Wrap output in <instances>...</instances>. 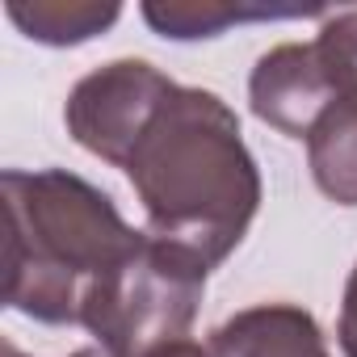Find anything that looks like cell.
<instances>
[{
  "instance_id": "1",
  "label": "cell",
  "mask_w": 357,
  "mask_h": 357,
  "mask_svg": "<svg viewBox=\"0 0 357 357\" xmlns=\"http://www.w3.org/2000/svg\"><path fill=\"white\" fill-rule=\"evenodd\" d=\"M126 181L147 231L223 265L261 211V168L244 143L236 109L211 93L176 84L135 139Z\"/></svg>"
},
{
  "instance_id": "2",
  "label": "cell",
  "mask_w": 357,
  "mask_h": 357,
  "mask_svg": "<svg viewBox=\"0 0 357 357\" xmlns=\"http://www.w3.org/2000/svg\"><path fill=\"white\" fill-rule=\"evenodd\" d=\"M5 303L34 324L84 328L109 273L139 248L114 198L68 168H5Z\"/></svg>"
},
{
  "instance_id": "3",
  "label": "cell",
  "mask_w": 357,
  "mask_h": 357,
  "mask_svg": "<svg viewBox=\"0 0 357 357\" xmlns=\"http://www.w3.org/2000/svg\"><path fill=\"white\" fill-rule=\"evenodd\" d=\"M206 278L211 265L202 257L143 231L139 248L97 290L84 332L109 357H147L160 344L185 340L198 319Z\"/></svg>"
},
{
  "instance_id": "4",
  "label": "cell",
  "mask_w": 357,
  "mask_h": 357,
  "mask_svg": "<svg viewBox=\"0 0 357 357\" xmlns=\"http://www.w3.org/2000/svg\"><path fill=\"white\" fill-rule=\"evenodd\" d=\"M172 89L176 80L147 59H109L72 84L63 101V126L89 155L122 168L135 139Z\"/></svg>"
},
{
  "instance_id": "5",
  "label": "cell",
  "mask_w": 357,
  "mask_h": 357,
  "mask_svg": "<svg viewBox=\"0 0 357 357\" xmlns=\"http://www.w3.org/2000/svg\"><path fill=\"white\" fill-rule=\"evenodd\" d=\"M336 97L340 93H336L315 43H278L257 59V68L248 76L252 114L265 126H273L278 135L303 139V143Z\"/></svg>"
},
{
  "instance_id": "6",
  "label": "cell",
  "mask_w": 357,
  "mask_h": 357,
  "mask_svg": "<svg viewBox=\"0 0 357 357\" xmlns=\"http://www.w3.org/2000/svg\"><path fill=\"white\" fill-rule=\"evenodd\" d=\"M215 357H332L315 315L298 303H257L211 332Z\"/></svg>"
},
{
  "instance_id": "7",
  "label": "cell",
  "mask_w": 357,
  "mask_h": 357,
  "mask_svg": "<svg viewBox=\"0 0 357 357\" xmlns=\"http://www.w3.org/2000/svg\"><path fill=\"white\" fill-rule=\"evenodd\" d=\"M143 22L168 43L219 38L231 26L248 22H294V17H328L319 5H265V0H143Z\"/></svg>"
},
{
  "instance_id": "8",
  "label": "cell",
  "mask_w": 357,
  "mask_h": 357,
  "mask_svg": "<svg viewBox=\"0 0 357 357\" xmlns=\"http://www.w3.org/2000/svg\"><path fill=\"white\" fill-rule=\"evenodd\" d=\"M315 190L336 206H357V97H336L307 135Z\"/></svg>"
},
{
  "instance_id": "9",
  "label": "cell",
  "mask_w": 357,
  "mask_h": 357,
  "mask_svg": "<svg viewBox=\"0 0 357 357\" xmlns=\"http://www.w3.org/2000/svg\"><path fill=\"white\" fill-rule=\"evenodd\" d=\"M9 22L43 47H80L105 34L118 17V0H9Z\"/></svg>"
},
{
  "instance_id": "10",
  "label": "cell",
  "mask_w": 357,
  "mask_h": 357,
  "mask_svg": "<svg viewBox=\"0 0 357 357\" xmlns=\"http://www.w3.org/2000/svg\"><path fill=\"white\" fill-rule=\"evenodd\" d=\"M311 43H315V51H319V59H324V68H328L336 93H340V97H344V93L357 97V9H336V13H328L324 26H319V34H315Z\"/></svg>"
},
{
  "instance_id": "11",
  "label": "cell",
  "mask_w": 357,
  "mask_h": 357,
  "mask_svg": "<svg viewBox=\"0 0 357 357\" xmlns=\"http://www.w3.org/2000/svg\"><path fill=\"white\" fill-rule=\"evenodd\" d=\"M336 344L344 357H357V265L349 269L344 294H340V319H336Z\"/></svg>"
},
{
  "instance_id": "12",
  "label": "cell",
  "mask_w": 357,
  "mask_h": 357,
  "mask_svg": "<svg viewBox=\"0 0 357 357\" xmlns=\"http://www.w3.org/2000/svg\"><path fill=\"white\" fill-rule=\"evenodd\" d=\"M147 357H215L211 353V344H198V340H172V344H160L155 353H147Z\"/></svg>"
},
{
  "instance_id": "13",
  "label": "cell",
  "mask_w": 357,
  "mask_h": 357,
  "mask_svg": "<svg viewBox=\"0 0 357 357\" xmlns=\"http://www.w3.org/2000/svg\"><path fill=\"white\" fill-rule=\"evenodd\" d=\"M72 357H109V353H105L101 344H84V349H76Z\"/></svg>"
},
{
  "instance_id": "14",
  "label": "cell",
  "mask_w": 357,
  "mask_h": 357,
  "mask_svg": "<svg viewBox=\"0 0 357 357\" xmlns=\"http://www.w3.org/2000/svg\"><path fill=\"white\" fill-rule=\"evenodd\" d=\"M5 357H30V353H22V349H17L13 340H5Z\"/></svg>"
}]
</instances>
